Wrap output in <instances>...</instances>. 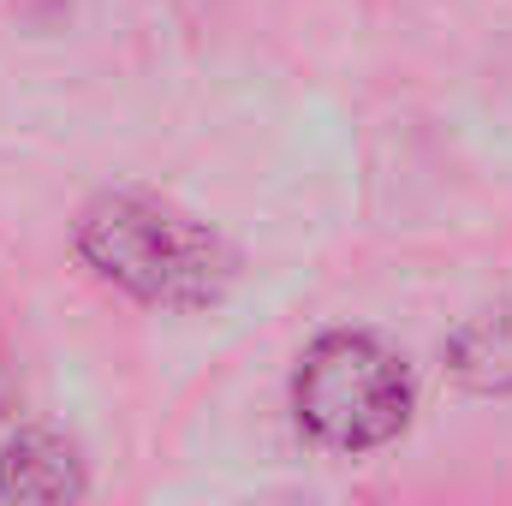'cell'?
Wrapping results in <instances>:
<instances>
[{
    "instance_id": "obj_1",
    "label": "cell",
    "mask_w": 512,
    "mask_h": 506,
    "mask_svg": "<svg viewBox=\"0 0 512 506\" xmlns=\"http://www.w3.org/2000/svg\"><path fill=\"white\" fill-rule=\"evenodd\" d=\"M78 256L120 292L161 310H203L233 280V256L209 227L143 191L96 197L78 221Z\"/></svg>"
},
{
    "instance_id": "obj_2",
    "label": "cell",
    "mask_w": 512,
    "mask_h": 506,
    "mask_svg": "<svg viewBox=\"0 0 512 506\" xmlns=\"http://www.w3.org/2000/svg\"><path fill=\"white\" fill-rule=\"evenodd\" d=\"M292 405L316 441L340 453H364L411 423V376L405 358H393L370 334H322L298 358Z\"/></svg>"
},
{
    "instance_id": "obj_3",
    "label": "cell",
    "mask_w": 512,
    "mask_h": 506,
    "mask_svg": "<svg viewBox=\"0 0 512 506\" xmlns=\"http://www.w3.org/2000/svg\"><path fill=\"white\" fill-rule=\"evenodd\" d=\"M84 495V471L66 441L24 429L0 453V501H72Z\"/></svg>"
},
{
    "instance_id": "obj_4",
    "label": "cell",
    "mask_w": 512,
    "mask_h": 506,
    "mask_svg": "<svg viewBox=\"0 0 512 506\" xmlns=\"http://www.w3.org/2000/svg\"><path fill=\"white\" fill-rule=\"evenodd\" d=\"M447 364L465 387L507 393L512 387V310H483L447 340Z\"/></svg>"
}]
</instances>
